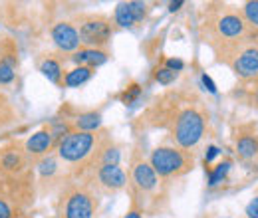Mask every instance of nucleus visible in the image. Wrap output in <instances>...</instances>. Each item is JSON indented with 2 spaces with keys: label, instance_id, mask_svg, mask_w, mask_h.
Returning a JSON list of instances; mask_svg holds the SVG:
<instances>
[{
  "label": "nucleus",
  "instance_id": "4468645a",
  "mask_svg": "<svg viewBox=\"0 0 258 218\" xmlns=\"http://www.w3.org/2000/svg\"><path fill=\"white\" fill-rule=\"evenodd\" d=\"M234 151L240 161H254L258 157V131L254 125H244L234 135Z\"/></svg>",
  "mask_w": 258,
  "mask_h": 218
},
{
  "label": "nucleus",
  "instance_id": "473e14b6",
  "mask_svg": "<svg viewBox=\"0 0 258 218\" xmlns=\"http://www.w3.org/2000/svg\"><path fill=\"white\" fill-rule=\"evenodd\" d=\"M256 109H258V105H256Z\"/></svg>",
  "mask_w": 258,
  "mask_h": 218
},
{
  "label": "nucleus",
  "instance_id": "2f4dec72",
  "mask_svg": "<svg viewBox=\"0 0 258 218\" xmlns=\"http://www.w3.org/2000/svg\"><path fill=\"white\" fill-rule=\"evenodd\" d=\"M225 218H230V216H225Z\"/></svg>",
  "mask_w": 258,
  "mask_h": 218
},
{
  "label": "nucleus",
  "instance_id": "7ed1b4c3",
  "mask_svg": "<svg viewBox=\"0 0 258 218\" xmlns=\"http://www.w3.org/2000/svg\"><path fill=\"white\" fill-rule=\"evenodd\" d=\"M97 212V190L86 179H68L58 202L56 218H94Z\"/></svg>",
  "mask_w": 258,
  "mask_h": 218
},
{
  "label": "nucleus",
  "instance_id": "f8f14e48",
  "mask_svg": "<svg viewBox=\"0 0 258 218\" xmlns=\"http://www.w3.org/2000/svg\"><path fill=\"white\" fill-rule=\"evenodd\" d=\"M56 145H58V141L54 139V135L50 133L48 127H42V129H38L36 133H32V135L24 141V149H26V155L30 159L32 167H36V163H40L44 157L50 155Z\"/></svg>",
  "mask_w": 258,
  "mask_h": 218
},
{
  "label": "nucleus",
  "instance_id": "7c9ffc66",
  "mask_svg": "<svg viewBox=\"0 0 258 218\" xmlns=\"http://www.w3.org/2000/svg\"><path fill=\"white\" fill-rule=\"evenodd\" d=\"M0 38H2V30H0Z\"/></svg>",
  "mask_w": 258,
  "mask_h": 218
},
{
  "label": "nucleus",
  "instance_id": "f3484780",
  "mask_svg": "<svg viewBox=\"0 0 258 218\" xmlns=\"http://www.w3.org/2000/svg\"><path fill=\"white\" fill-rule=\"evenodd\" d=\"M38 69L50 84H54L56 88H64L66 69L58 56H44V60H40V63H38Z\"/></svg>",
  "mask_w": 258,
  "mask_h": 218
},
{
  "label": "nucleus",
  "instance_id": "5701e85b",
  "mask_svg": "<svg viewBox=\"0 0 258 218\" xmlns=\"http://www.w3.org/2000/svg\"><path fill=\"white\" fill-rule=\"evenodd\" d=\"M141 88H139V84H131L129 88L123 90V94L119 95L121 97V103L123 105H133V103H137L139 101V97H141Z\"/></svg>",
  "mask_w": 258,
  "mask_h": 218
},
{
  "label": "nucleus",
  "instance_id": "39448f33",
  "mask_svg": "<svg viewBox=\"0 0 258 218\" xmlns=\"http://www.w3.org/2000/svg\"><path fill=\"white\" fill-rule=\"evenodd\" d=\"M219 8L209 10L205 26H207V42L211 46H219L226 42L242 40L250 34L248 24L244 22L240 10H234L225 4H217Z\"/></svg>",
  "mask_w": 258,
  "mask_h": 218
},
{
  "label": "nucleus",
  "instance_id": "4be33fe9",
  "mask_svg": "<svg viewBox=\"0 0 258 218\" xmlns=\"http://www.w3.org/2000/svg\"><path fill=\"white\" fill-rule=\"evenodd\" d=\"M228 171H230V161H223L215 169H211L209 171V187H217L226 175H228Z\"/></svg>",
  "mask_w": 258,
  "mask_h": 218
},
{
  "label": "nucleus",
  "instance_id": "ddd939ff",
  "mask_svg": "<svg viewBox=\"0 0 258 218\" xmlns=\"http://www.w3.org/2000/svg\"><path fill=\"white\" fill-rule=\"evenodd\" d=\"M52 36V42L54 46L58 48V52L62 54H74L76 50L82 48V42H80V34L78 28L74 26V22H56L50 30Z\"/></svg>",
  "mask_w": 258,
  "mask_h": 218
},
{
  "label": "nucleus",
  "instance_id": "f257e3e1",
  "mask_svg": "<svg viewBox=\"0 0 258 218\" xmlns=\"http://www.w3.org/2000/svg\"><path fill=\"white\" fill-rule=\"evenodd\" d=\"M143 129H161L175 147L193 151L209 127V107L195 88L169 90L137 117Z\"/></svg>",
  "mask_w": 258,
  "mask_h": 218
},
{
  "label": "nucleus",
  "instance_id": "f03ea898",
  "mask_svg": "<svg viewBox=\"0 0 258 218\" xmlns=\"http://www.w3.org/2000/svg\"><path fill=\"white\" fill-rule=\"evenodd\" d=\"M127 187L131 192V200L143 208V212L155 204H159V196H163V181L155 175L149 161L141 155L139 147L135 145L129 157Z\"/></svg>",
  "mask_w": 258,
  "mask_h": 218
},
{
  "label": "nucleus",
  "instance_id": "412c9836",
  "mask_svg": "<svg viewBox=\"0 0 258 218\" xmlns=\"http://www.w3.org/2000/svg\"><path fill=\"white\" fill-rule=\"evenodd\" d=\"M240 14H242V18L250 30H258V0L244 2L240 8Z\"/></svg>",
  "mask_w": 258,
  "mask_h": 218
},
{
  "label": "nucleus",
  "instance_id": "0eeeda50",
  "mask_svg": "<svg viewBox=\"0 0 258 218\" xmlns=\"http://www.w3.org/2000/svg\"><path fill=\"white\" fill-rule=\"evenodd\" d=\"M74 26L78 28L82 48H107L115 34L113 20L99 12L76 16Z\"/></svg>",
  "mask_w": 258,
  "mask_h": 218
},
{
  "label": "nucleus",
  "instance_id": "c85d7f7f",
  "mask_svg": "<svg viewBox=\"0 0 258 218\" xmlns=\"http://www.w3.org/2000/svg\"><path fill=\"white\" fill-rule=\"evenodd\" d=\"M203 84L209 88V92H211V94H215V92H217V90H215V86H213V82H211L207 76H203Z\"/></svg>",
  "mask_w": 258,
  "mask_h": 218
},
{
  "label": "nucleus",
  "instance_id": "a878e982",
  "mask_svg": "<svg viewBox=\"0 0 258 218\" xmlns=\"http://www.w3.org/2000/svg\"><path fill=\"white\" fill-rule=\"evenodd\" d=\"M123 218H143V208L131 200V202H129L127 212H125V216H123Z\"/></svg>",
  "mask_w": 258,
  "mask_h": 218
},
{
  "label": "nucleus",
  "instance_id": "cd10ccee",
  "mask_svg": "<svg viewBox=\"0 0 258 218\" xmlns=\"http://www.w3.org/2000/svg\"><path fill=\"white\" fill-rule=\"evenodd\" d=\"M183 4H185L183 0H179V2H171V4H169V10H171V12H177V10H181Z\"/></svg>",
  "mask_w": 258,
  "mask_h": 218
},
{
  "label": "nucleus",
  "instance_id": "aec40b11",
  "mask_svg": "<svg viewBox=\"0 0 258 218\" xmlns=\"http://www.w3.org/2000/svg\"><path fill=\"white\" fill-rule=\"evenodd\" d=\"M94 76V69L92 67H86V65H76L74 69L66 71L64 76V88H80L84 84H88Z\"/></svg>",
  "mask_w": 258,
  "mask_h": 218
},
{
  "label": "nucleus",
  "instance_id": "9b49d317",
  "mask_svg": "<svg viewBox=\"0 0 258 218\" xmlns=\"http://www.w3.org/2000/svg\"><path fill=\"white\" fill-rule=\"evenodd\" d=\"M149 14V4L141 0L119 2L113 10V24L115 28H133L141 24Z\"/></svg>",
  "mask_w": 258,
  "mask_h": 218
},
{
  "label": "nucleus",
  "instance_id": "9d476101",
  "mask_svg": "<svg viewBox=\"0 0 258 218\" xmlns=\"http://www.w3.org/2000/svg\"><path fill=\"white\" fill-rule=\"evenodd\" d=\"M86 181H90L96 190L119 192L127 188V173L119 165H103V167H97L90 177H86Z\"/></svg>",
  "mask_w": 258,
  "mask_h": 218
},
{
  "label": "nucleus",
  "instance_id": "bb28decb",
  "mask_svg": "<svg viewBox=\"0 0 258 218\" xmlns=\"http://www.w3.org/2000/svg\"><path fill=\"white\" fill-rule=\"evenodd\" d=\"M165 67H169V69H173V71L179 74V69H183V62H181V60H167V65H165Z\"/></svg>",
  "mask_w": 258,
  "mask_h": 218
},
{
  "label": "nucleus",
  "instance_id": "c756f323",
  "mask_svg": "<svg viewBox=\"0 0 258 218\" xmlns=\"http://www.w3.org/2000/svg\"><path fill=\"white\" fill-rule=\"evenodd\" d=\"M217 153H219V151H217V147H211V149H209V155H207V161H205V165H207V163H209L213 157L217 155Z\"/></svg>",
  "mask_w": 258,
  "mask_h": 218
},
{
  "label": "nucleus",
  "instance_id": "393cba45",
  "mask_svg": "<svg viewBox=\"0 0 258 218\" xmlns=\"http://www.w3.org/2000/svg\"><path fill=\"white\" fill-rule=\"evenodd\" d=\"M244 214H246V218H258V188L254 190V194H252L250 202L246 204Z\"/></svg>",
  "mask_w": 258,
  "mask_h": 218
},
{
  "label": "nucleus",
  "instance_id": "dca6fc26",
  "mask_svg": "<svg viewBox=\"0 0 258 218\" xmlns=\"http://www.w3.org/2000/svg\"><path fill=\"white\" fill-rule=\"evenodd\" d=\"M62 163L56 155L44 157L40 163H36V171H38V185H48V183H54L58 179H64V173H62Z\"/></svg>",
  "mask_w": 258,
  "mask_h": 218
},
{
  "label": "nucleus",
  "instance_id": "423d86ee",
  "mask_svg": "<svg viewBox=\"0 0 258 218\" xmlns=\"http://www.w3.org/2000/svg\"><path fill=\"white\" fill-rule=\"evenodd\" d=\"M149 165L163 183L181 179L195 169V155L175 145H161L149 153Z\"/></svg>",
  "mask_w": 258,
  "mask_h": 218
},
{
  "label": "nucleus",
  "instance_id": "a211bd4d",
  "mask_svg": "<svg viewBox=\"0 0 258 218\" xmlns=\"http://www.w3.org/2000/svg\"><path fill=\"white\" fill-rule=\"evenodd\" d=\"M20 121V111L16 107V103L0 90V133L8 131L10 127Z\"/></svg>",
  "mask_w": 258,
  "mask_h": 218
},
{
  "label": "nucleus",
  "instance_id": "1a4fd4ad",
  "mask_svg": "<svg viewBox=\"0 0 258 218\" xmlns=\"http://www.w3.org/2000/svg\"><path fill=\"white\" fill-rule=\"evenodd\" d=\"M18 67H20L18 42L12 36L2 34L0 38V88H8L14 84Z\"/></svg>",
  "mask_w": 258,
  "mask_h": 218
},
{
  "label": "nucleus",
  "instance_id": "20e7f679",
  "mask_svg": "<svg viewBox=\"0 0 258 218\" xmlns=\"http://www.w3.org/2000/svg\"><path fill=\"white\" fill-rule=\"evenodd\" d=\"M217 60L225 62L232 74L242 82L258 80V44L250 40V34L236 42L213 46Z\"/></svg>",
  "mask_w": 258,
  "mask_h": 218
},
{
  "label": "nucleus",
  "instance_id": "2eb2a0df",
  "mask_svg": "<svg viewBox=\"0 0 258 218\" xmlns=\"http://www.w3.org/2000/svg\"><path fill=\"white\" fill-rule=\"evenodd\" d=\"M109 58H111L109 48H80L74 54H70L68 60L74 65H86V67L96 69L101 63L107 62Z\"/></svg>",
  "mask_w": 258,
  "mask_h": 218
},
{
  "label": "nucleus",
  "instance_id": "6e6552de",
  "mask_svg": "<svg viewBox=\"0 0 258 218\" xmlns=\"http://www.w3.org/2000/svg\"><path fill=\"white\" fill-rule=\"evenodd\" d=\"M32 163L26 155L24 141L10 139L0 145V177L4 179H26L32 177Z\"/></svg>",
  "mask_w": 258,
  "mask_h": 218
},
{
  "label": "nucleus",
  "instance_id": "b1692460",
  "mask_svg": "<svg viewBox=\"0 0 258 218\" xmlns=\"http://www.w3.org/2000/svg\"><path fill=\"white\" fill-rule=\"evenodd\" d=\"M177 78H179V74L173 71V69H169V67H157V69H155V82H159L161 86H171V84H175Z\"/></svg>",
  "mask_w": 258,
  "mask_h": 218
},
{
  "label": "nucleus",
  "instance_id": "6ab92c4d",
  "mask_svg": "<svg viewBox=\"0 0 258 218\" xmlns=\"http://www.w3.org/2000/svg\"><path fill=\"white\" fill-rule=\"evenodd\" d=\"M74 131H86V133H94L101 129L103 123V117H101V111H84L80 115H76L72 121Z\"/></svg>",
  "mask_w": 258,
  "mask_h": 218
}]
</instances>
